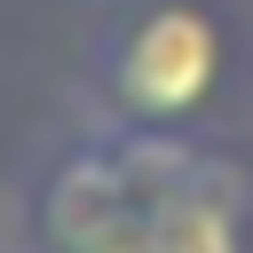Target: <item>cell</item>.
<instances>
[{"label":"cell","mask_w":253,"mask_h":253,"mask_svg":"<svg viewBox=\"0 0 253 253\" xmlns=\"http://www.w3.org/2000/svg\"><path fill=\"white\" fill-rule=\"evenodd\" d=\"M229 87V24L206 0H134L87 47V103L119 126H206Z\"/></svg>","instance_id":"obj_1"},{"label":"cell","mask_w":253,"mask_h":253,"mask_svg":"<svg viewBox=\"0 0 253 253\" xmlns=\"http://www.w3.org/2000/svg\"><path fill=\"white\" fill-rule=\"evenodd\" d=\"M142 221L150 190L103 119H87L32 182V253H142Z\"/></svg>","instance_id":"obj_2"},{"label":"cell","mask_w":253,"mask_h":253,"mask_svg":"<svg viewBox=\"0 0 253 253\" xmlns=\"http://www.w3.org/2000/svg\"><path fill=\"white\" fill-rule=\"evenodd\" d=\"M142 253H253V174L206 142V158L150 198Z\"/></svg>","instance_id":"obj_3"}]
</instances>
